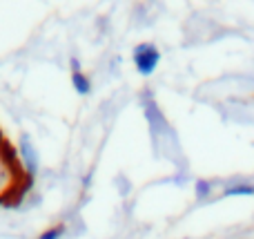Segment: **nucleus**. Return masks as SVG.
I'll list each match as a JSON object with an SVG mask.
<instances>
[{
  "instance_id": "nucleus-3",
  "label": "nucleus",
  "mask_w": 254,
  "mask_h": 239,
  "mask_svg": "<svg viewBox=\"0 0 254 239\" xmlns=\"http://www.w3.org/2000/svg\"><path fill=\"white\" fill-rule=\"evenodd\" d=\"M254 195V183L248 181H234L223 190V197H252Z\"/></svg>"
},
{
  "instance_id": "nucleus-6",
  "label": "nucleus",
  "mask_w": 254,
  "mask_h": 239,
  "mask_svg": "<svg viewBox=\"0 0 254 239\" xmlns=\"http://www.w3.org/2000/svg\"><path fill=\"white\" fill-rule=\"evenodd\" d=\"M63 233H65V226H63V224H58V226L43 231V233L38 235V239H61V237H63Z\"/></svg>"
},
{
  "instance_id": "nucleus-1",
  "label": "nucleus",
  "mask_w": 254,
  "mask_h": 239,
  "mask_svg": "<svg viewBox=\"0 0 254 239\" xmlns=\"http://www.w3.org/2000/svg\"><path fill=\"white\" fill-rule=\"evenodd\" d=\"M131 58H134V65L138 70V74L149 76V74H154V70L161 63V52H158V47L154 43H140L134 47Z\"/></svg>"
},
{
  "instance_id": "nucleus-7",
  "label": "nucleus",
  "mask_w": 254,
  "mask_h": 239,
  "mask_svg": "<svg viewBox=\"0 0 254 239\" xmlns=\"http://www.w3.org/2000/svg\"><path fill=\"white\" fill-rule=\"evenodd\" d=\"M20 148H22V155H25V161H27V165H29V168L34 170V172H36V155H31V148H29V143H27V139H22Z\"/></svg>"
},
{
  "instance_id": "nucleus-2",
  "label": "nucleus",
  "mask_w": 254,
  "mask_h": 239,
  "mask_svg": "<svg viewBox=\"0 0 254 239\" xmlns=\"http://www.w3.org/2000/svg\"><path fill=\"white\" fill-rule=\"evenodd\" d=\"M0 159L4 161V165H7L9 170H20V155H18V150H16V146H13L11 141H9L7 137H2L0 134Z\"/></svg>"
},
{
  "instance_id": "nucleus-4",
  "label": "nucleus",
  "mask_w": 254,
  "mask_h": 239,
  "mask_svg": "<svg viewBox=\"0 0 254 239\" xmlns=\"http://www.w3.org/2000/svg\"><path fill=\"white\" fill-rule=\"evenodd\" d=\"M71 85H74V89L78 94H87L89 89H92V85H89V79L83 74L80 70H74L71 72Z\"/></svg>"
},
{
  "instance_id": "nucleus-5",
  "label": "nucleus",
  "mask_w": 254,
  "mask_h": 239,
  "mask_svg": "<svg viewBox=\"0 0 254 239\" xmlns=\"http://www.w3.org/2000/svg\"><path fill=\"white\" fill-rule=\"evenodd\" d=\"M212 188H214V183H212L210 179H198V181L194 183V192H196L198 199H207V197L212 195Z\"/></svg>"
}]
</instances>
